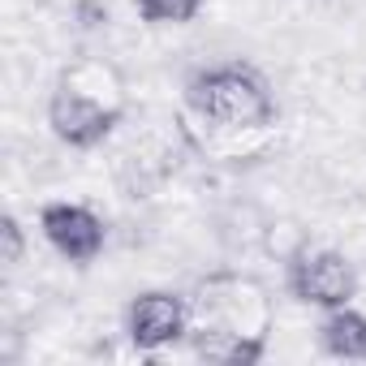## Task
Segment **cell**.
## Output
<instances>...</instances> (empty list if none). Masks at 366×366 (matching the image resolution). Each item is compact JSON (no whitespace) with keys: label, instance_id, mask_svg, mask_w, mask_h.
Listing matches in <instances>:
<instances>
[{"label":"cell","instance_id":"obj_6","mask_svg":"<svg viewBox=\"0 0 366 366\" xmlns=\"http://www.w3.org/2000/svg\"><path fill=\"white\" fill-rule=\"evenodd\" d=\"M39 233L74 267L95 263L104 254V246H108V229H104V220L86 203H61V199L56 203H44L39 207Z\"/></svg>","mask_w":366,"mask_h":366},{"label":"cell","instance_id":"obj_9","mask_svg":"<svg viewBox=\"0 0 366 366\" xmlns=\"http://www.w3.org/2000/svg\"><path fill=\"white\" fill-rule=\"evenodd\" d=\"M134 9L151 26H186L203 14V0H134Z\"/></svg>","mask_w":366,"mask_h":366},{"label":"cell","instance_id":"obj_5","mask_svg":"<svg viewBox=\"0 0 366 366\" xmlns=\"http://www.w3.org/2000/svg\"><path fill=\"white\" fill-rule=\"evenodd\" d=\"M194 306L172 289H142L125 306V336L138 353H159L190 336Z\"/></svg>","mask_w":366,"mask_h":366},{"label":"cell","instance_id":"obj_4","mask_svg":"<svg viewBox=\"0 0 366 366\" xmlns=\"http://www.w3.org/2000/svg\"><path fill=\"white\" fill-rule=\"evenodd\" d=\"M194 323L207 327H224V332H242V336H267L272 332V315H267V297L254 280L246 276H212L199 285V302H194Z\"/></svg>","mask_w":366,"mask_h":366},{"label":"cell","instance_id":"obj_1","mask_svg":"<svg viewBox=\"0 0 366 366\" xmlns=\"http://www.w3.org/2000/svg\"><path fill=\"white\" fill-rule=\"evenodd\" d=\"M186 104L199 121L216 129H267L280 117L272 82L246 61L194 69L186 78Z\"/></svg>","mask_w":366,"mask_h":366},{"label":"cell","instance_id":"obj_8","mask_svg":"<svg viewBox=\"0 0 366 366\" xmlns=\"http://www.w3.org/2000/svg\"><path fill=\"white\" fill-rule=\"evenodd\" d=\"M315 336H319V349H323L327 357L366 362V315H362V310H353V306L323 310Z\"/></svg>","mask_w":366,"mask_h":366},{"label":"cell","instance_id":"obj_3","mask_svg":"<svg viewBox=\"0 0 366 366\" xmlns=\"http://www.w3.org/2000/svg\"><path fill=\"white\" fill-rule=\"evenodd\" d=\"M285 289H289L293 302L315 306V310L353 306V297H357V267L349 263V254H340L332 246H302L285 263Z\"/></svg>","mask_w":366,"mask_h":366},{"label":"cell","instance_id":"obj_2","mask_svg":"<svg viewBox=\"0 0 366 366\" xmlns=\"http://www.w3.org/2000/svg\"><path fill=\"white\" fill-rule=\"evenodd\" d=\"M121 117L125 108L117 99L95 95L91 86H78V74H65L48 95V129L69 151H95L121 125Z\"/></svg>","mask_w":366,"mask_h":366},{"label":"cell","instance_id":"obj_7","mask_svg":"<svg viewBox=\"0 0 366 366\" xmlns=\"http://www.w3.org/2000/svg\"><path fill=\"white\" fill-rule=\"evenodd\" d=\"M186 340H190V353L212 366H259L267 357V336H242L207 323H194Z\"/></svg>","mask_w":366,"mask_h":366},{"label":"cell","instance_id":"obj_10","mask_svg":"<svg viewBox=\"0 0 366 366\" xmlns=\"http://www.w3.org/2000/svg\"><path fill=\"white\" fill-rule=\"evenodd\" d=\"M0 242H5V254H0V259H5L9 267H18L22 254H26V233H22V220L14 212L0 216Z\"/></svg>","mask_w":366,"mask_h":366}]
</instances>
